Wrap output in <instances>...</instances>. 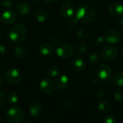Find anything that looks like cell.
Returning <instances> with one entry per match:
<instances>
[{"label":"cell","mask_w":123,"mask_h":123,"mask_svg":"<svg viewBox=\"0 0 123 123\" xmlns=\"http://www.w3.org/2000/svg\"><path fill=\"white\" fill-rule=\"evenodd\" d=\"M77 20H79L84 23H90L94 22L97 18L96 11L89 5L85 4L81 6L76 12Z\"/></svg>","instance_id":"obj_1"},{"label":"cell","mask_w":123,"mask_h":123,"mask_svg":"<svg viewBox=\"0 0 123 123\" xmlns=\"http://www.w3.org/2000/svg\"><path fill=\"white\" fill-rule=\"evenodd\" d=\"M27 30L25 25L18 24L13 26L9 31V37L15 43H20L27 37Z\"/></svg>","instance_id":"obj_2"},{"label":"cell","mask_w":123,"mask_h":123,"mask_svg":"<svg viewBox=\"0 0 123 123\" xmlns=\"http://www.w3.org/2000/svg\"><path fill=\"white\" fill-rule=\"evenodd\" d=\"M24 114L17 107H10L6 113V119L9 123H19L23 119Z\"/></svg>","instance_id":"obj_3"},{"label":"cell","mask_w":123,"mask_h":123,"mask_svg":"<svg viewBox=\"0 0 123 123\" xmlns=\"http://www.w3.org/2000/svg\"><path fill=\"white\" fill-rule=\"evenodd\" d=\"M112 75V71L110 66L106 63L101 64L97 68V76L102 81H109Z\"/></svg>","instance_id":"obj_4"},{"label":"cell","mask_w":123,"mask_h":123,"mask_svg":"<svg viewBox=\"0 0 123 123\" xmlns=\"http://www.w3.org/2000/svg\"><path fill=\"white\" fill-rule=\"evenodd\" d=\"M100 54L104 59L107 61H113L116 59L119 55L117 49L111 45L102 47L100 50Z\"/></svg>","instance_id":"obj_5"},{"label":"cell","mask_w":123,"mask_h":123,"mask_svg":"<svg viewBox=\"0 0 123 123\" xmlns=\"http://www.w3.org/2000/svg\"><path fill=\"white\" fill-rule=\"evenodd\" d=\"M4 79L9 84H15L21 81L22 74L16 68H9L5 72Z\"/></svg>","instance_id":"obj_6"},{"label":"cell","mask_w":123,"mask_h":123,"mask_svg":"<svg viewBox=\"0 0 123 123\" xmlns=\"http://www.w3.org/2000/svg\"><path fill=\"white\" fill-rule=\"evenodd\" d=\"M57 55L62 58H68L74 53V48L69 44H62L56 49Z\"/></svg>","instance_id":"obj_7"},{"label":"cell","mask_w":123,"mask_h":123,"mask_svg":"<svg viewBox=\"0 0 123 123\" xmlns=\"http://www.w3.org/2000/svg\"><path fill=\"white\" fill-rule=\"evenodd\" d=\"M40 90L45 94L50 95L55 92V84L49 78L43 79L40 83Z\"/></svg>","instance_id":"obj_8"},{"label":"cell","mask_w":123,"mask_h":123,"mask_svg":"<svg viewBox=\"0 0 123 123\" xmlns=\"http://www.w3.org/2000/svg\"><path fill=\"white\" fill-rule=\"evenodd\" d=\"M104 39L105 40H106L107 42L110 43L115 44V43H119L121 40L122 35L118 31L115 30H110L106 32Z\"/></svg>","instance_id":"obj_9"},{"label":"cell","mask_w":123,"mask_h":123,"mask_svg":"<svg viewBox=\"0 0 123 123\" xmlns=\"http://www.w3.org/2000/svg\"><path fill=\"white\" fill-rule=\"evenodd\" d=\"M110 14L114 17H119L123 16V5L120 3L115 2L111 4L108 7Z\"/></svg>","instance_id":"obj_10"},{"label":"cell","mask_w":123,"mask_h":123,"mask_svg":"<svg viewBox=\"0 0 123 123\" xmlns=\"http://www.w3.org/2000/svg\"><path fill=\"white\" fill-rule=\"evenodd\" d=\"M2 22L6 25L14 24L17 20V14L13 11H6L1 15Z\"/></svg>","instance_id":"obj_11"},{"label":"cell","mask_w":123,"mask_h":123,"mask_svg":"<svg viewBox=\"0 0 123 123\" xmlns=\"http://www.w3.org/2000/svg\"><path fill=\"white\" fill-rule=\"evenodd\" d=\"M72 65H73V68L76 71H82L85 69V67H86L85 61L84 60L83 58L80 56L76 57L73 60Z\"/></svg>","instance_id":"obj_12"},{"label":"cell","mask_w":123,"mask_h":123,"mask_svg":"<svg viewBox=\"0 0 123 123\" xmlns=\"http://www.w3.org/2000/svg\"><path fill=\"white\" fill-rule=\"evenodd\" d=\"M17 12L20 15H25L30 12V6L25 1H19L15 6Z\"/></svg>","instance_id":"obj_13"},{"label":"cell","mask_w":123,"mask_h":123,"mask_svg":"<svg viewBox=\"0 0 123 123\" xmlns=\"http://www.w3.org/2000/svg\"><path fill=\"white\" fill-rule=\"evenodd\" d=\"M29 111H30L31 116L37 118V117H40L42 113L41 105L37 102H34L30 105V106L29 107Z\"/></svg>","instance_id":"obj_14"},{"label":"cell","mask_w":123,"mask_h":123,"mask_svg":"<svg viewBox=\"0 0 123 123\" xmlns=\"http://www.w3.org/2000/svg\"><path fill=\"white\" fill-rule=\"evenodd\" d=\"M56 85L61 90L66 89L69 85V78L66 75H61L56 79Z\"/></svg>","instance_id":"obj_15"},{"label":"cell","mask_w":123,"mask_h":123,"mask_svg":"<svg viewBox=\"0 0 123 123\" xmlns=\"http://www.w3.org/2000/svg\"><path fill=\"white\" fill-rule=\"evenodd\" d=\"M61 13L66 18H70L74 14V9L69 4H63L61 7Z\"/></svg>","instance_id":"obj_16"},{"label":"cell","mask_w":123,"mask_h":123,"mask_svg":"<svg viewBox=\"0 0 123 123\" xmlns=\"http://www.w3.org/2000/svg\"><path fill=\"white\" fill-rule=\"evenodd\" d=\"M39 50L43 55H49L53 53L54 50L53 46L50 43H43L40 46Z\"/></svg>","instance_id":"obj_17"},{"label":"cell","mask_w":123,"mask_h":123,"mask_svg":"<svg viewBox=\"0 0 123 123\" xmlns=\"http://www.w3.org/2000/svg\"><path fill=\"white\" fill-rule=\"evenodd\" d=\"M48 12L44 10H37L34 14L35 19L39 22H45L48 19Z\"/></svg>","instance_id":"obj_18"},{"label":"cell","mask_w":123,"mask_h":123,"mask_svg":"<svg viewBox=\"0 0 123 123\" xmlns=\"http://www.w3.org/2000/svg\"><path fill=\"white\" fill-rule=\"evenodd\" d=\"M113 83L118 86H123V71H120L113 77Z\"/></svg>","instance_id":"obj_19"},{"label":"cell","mask_w":123,"mask_h":123,"mask_svg":"<svg viewBox=\"0 0 123 123\" xmlns=\"http://www.w3.org/2000/svg\"><path fill=\"white\" fill-rule=\"evenodd\" d=\"M98 108L103 113H106V112H110V110H111V105L107 101L102 100V101L99 102V103L98 105Z\"/></svg>","instance_id":"obj_20"},{"label":"cell","mask_w":123,"mask_h":123,"mask_svg":"<svg viewBox=\"0 0 123 123\" xmlns=\"http://www.w3.org/2000/svg\"><path fill=\"white\" fill-rule=\"evenodd\" d=\"M6 100L9 104L14 105L18 101V95L14 92H10L6 96Z\"/></svg>","instance_id":"obj_21"},{"label":"cell","mask_w":123,"mask_h":123,"mask_svg":"<svg viewBox=\"0 0 123 123\" xmlns=\"http://www.w3.org/2000/svg\"><path fill=\"white\" fill-rule=\"evenodd\" d=\"M14 54L17 58H22L25 57V55L26 54V50H25V48H23L22 46H17L14 49Z\"/></svg>","instance_id":"obj_22"},{"label":"cell","mask_w":123,"mask_h":123,"mask_svg":"<svg viewBox=\"0 0 123 123\" xmlns=\"http://www.w3.org/2000/svg\"><path fill=\"white\" fill-rule=\"evenodd\" d=\"M99 62V56L97 53H92L89 57V63L92 66H96Z\"/></svg>","instance_id":"obj_23"},{"label":"cell","mask_w":123,"mask_h":123,"mask_svg":"<svg viewBox=\"0 0 123 123\" xmlns=\"http://www.w3.org/2000/svg\"><path fill=\"white\" fill-rule=\"evenodd\" d=\"M58 73H59L58 68L55 66L49 68L47 71V75L50 77H55L58 75Z\"/></svg>","instance_id":"obj_24"},{"label":"cell","mask_w":123,"mask_h":123,"mask_svg":"<svg viewBox=\"0 0 123 123\" xmlns=\"http://www.w3.org/2000/svg\"><path fill=\"white\" fill-rule=\"evenodd\" d=\"M76 34H77V36L81 38H86L89 35V32L85 28H79L77 30Z\"/></svg>","instance_id":"obj_25"},{"label":"cell","mask_w":123,"mask_h":123,"mask_svg":"<svg viewBox=\"0 0 123 123\" xmlns=\"http://www.w3.org/2000/svg\"><path fill=\"white\" fill-rule=\"evenodd\" d=\"M114 97L118 102H123V90L117 89L114 93Z\"/></svg>","instance_id":"obj_26"},{"label":"cell","mask_w":123,"mask_h":123,"mask_svg":"<svg viewBox=\"0 0 123 123\" xmlns=\"http://www.w3.org/2000/svg\"><path fill=\"white\" fill-rule=\"evenodd\" d=\"M86 50H87L86 46L84 44H81V45H79L77 47V50L80 53H86Z\"/></svg>","instance_id":"obj_27"},{"label":"cell","mask_w":123,"mask_h":123,"mask_svg":"<svg viewBox=\"0 0 123 123\" xmlns=\"http://www.w3.org/2000/svg\"><path fill=\"white\" fill-rule=\"evenodd\" d=\"M115 117L112 115H107L105 118V123H115Z\"/></svg>","instance_id":"obj_28"},{"label":"cell","mask_w":123,"mask_h":123,"mask_svg":"<svg viewBox=\"0 0 123 123\" xmlns=\"http://www.w3.org/2000/svg\"><path fill=\"white\" fill-rule=\"evenodd\" d=\"M12 1L11 0H3L2 1V5L3 6L6 7V8H9L12 5Z\"/></svg>","instance_id":"obj_29"},{"label":"cell","mask_w":123,"mask_h":123,"mask_svg":"<svg viewBox=\"0 0 123 123\" xmlns=\"http://www.w3.org/2000/svg\"><path fill=\"white\" fill-rule=\"evenodd\" d=\"M104 40H105V39H104L103 37H97L94 40V43L97 44V45H99V44L102 43V42H103Z\"/></svg>","instance_id":"obj_30"},{"label":"cell","mask_w":123,"mask_h":123,"mask_svg":"<svg viewBox=\"0 0 123 123\" xmlns=\"http://www.w3.org/2000/svg\"><path fill=\"white\" fill-rule=\"evenodd\" d=\"M4 101H5V95L1 91H0V105L3 104Z\"/></svg>","instance_id":"obj_31"},{"label":"cell","mask_w":123,"mask_h":123,"mask_svg":"<svg viewBox=\"0 0 123 123\" xmlns=\"http://www.w3.org/2000/svg\"><path fill=\"white\" fill-rule=\"evenodd\" d=\"M97 95H98L99 97H102L105 96V91H104L103 89H99L97 91Z\"/></svg>","instance_id":"obj_32"},{"label":"cell","mask_w":123,"mask_h":123,"mask_svg":"<svg viewBox=\"0 0 123 123\" xmlns=\"http://www.w3.org/2000/svg\"><path fill=\"white\" fill-rule=\"evenodd\" d=\"M6 53V48L3 45H0V55H4Z\"/></svg>","instance_id":"obj_33"},{"label":"cell","mask_w":123,"mask_h":123,"mask_svg":"<svg viewBox=\"0 0 123 123\" xmlns=\"http://www.w3.org/2000/svg\"><path fill=\"white\" fill-rule=\"evenodd\" d=\"M51 41H52L53 44L55 45H58V43H59V39H58V37H53V38L52 39Z\"/></svg>","instance_id":"obj_34"},{"label":"cell","mask_w":123,"mask_h":123,"mask_svg":"<svg viewBox=\"0 0 123 123\" xmlns=\"http://www.w3.org/2000/svg\"><path fill=\"white\" fill-rule=\"evenodd\" d=\"M118 27H120V30H123V19L120 20V22L118 23Z\"/></svg>","instance_id":"obj_35"},{"label":"cell","mask_w":123,"mask_h":123,"mask_svg":"<svg viewBox=\"0 0 123 123\" xmlns=\"http://www.w3.org/2000/svg\"><path fill=\"white\" fill-rule=\"evenodd\" d=\"M62 1H64V2H66V4H68V3H71V2L73 1V0H62Z\"/></svg>","instance_id":"obj_36"},{"label":"cell","mask_w":123,"mask_h":123,"mask_svg":"<svg viewBox=\"0 0 123 123\" xmlns=\"http://www.w3.org/2000/svg\"><path fill=\"white\" fill-rule=\"evenodd\" d=\"M3 83H4V81H3L2 79H1V78H0V86L3 85Z\"/></svg>","instance_id":"obj_37"},{"label":"cell","mask_w":123,"mask_h":123,"mask_svg":"<svg viewBox=\"0 0 123 123\" xmlns=\"http://www.w3.org/2000/svg\"><path fill=\"white\" fill-rule=\"evenodd\" d=\"M45 1H48V2H53V1H55V0H45Z\"/></svg>","instance_id":"obj_38"},{"label":"cell","mask_w":123,"mask_h":123,"mask_svg":"<svg viewBox=\"0 0 123 123\" xmlns=\"http://www.w3.org/2000/svg\"><path fill=\"white\" fill-rule=\"evenodd\" d=\"M2 22V19H1V16H0V22Z\"/></svg>","instance_id":"obj_39"},{"label":"cell","mask_w":123,"mask_h":123,"mask_svg":"<svg viewBox=\"0 0 123 123\" xmlns=\"http://www.w3.org/2000/svg\"><path fill=\"white\" fill-rule=\"evenodd\" d=\"M30 1H37L38 0H30Z\"/></svg>","instance_id":"obj_40"},{"label":"cell","mask_w":123,"mask_h":123,"mask_svg":"<svg viewBox=\"0 0 123 123\" xmlns=\"http://www.w3.org/2000/svg\"><path fill=\"white\" fill-rule=\"evenodd\" d=\"M51 123V122H47V123Z\"/></svg>","instance_id":"obj_41"},{"label":"cell","mask_w":123,"mask_h":123,"mask_svg":"<svg viewBox=\"0 0 123 123\" xmlns=\"http://www.w3.org/2000/svg\"><path fill=\"white\" fill-rule=\"evenodd\" d=\"M122 52H123V48H122Z\"/></svg>","instance_id":"obj_42"},{"label":"cell","mask_w":123,"mask_h":123,"mask_svg":"<svg viewBox=\"0 0 123 123\" xmlns=\"http://www.w3.org/2000/svg\"><path fill=\"white\" fill-rule=\"evenodd\" d=\"M0 38H1V32H0Z\"/></svg>","instance_id":"obj_43"},{"label":"cell","mask_w":123,"mask_h":123,"mask_svg":"<svg viewBox=\"0 0 123 123\" xmlns=\"http://www.w3.org/2000/svg\"></svg>","instance_id":"obj_44"},{"label":"cell","mask_w":123,"mask_h":123,"mask_svg":"<svg viewBox=\"0 0 123 123\" xmlns=\"http://www.w3.org/2000/svg\"><path fill=\"white\" fill-rule=\"evenodd\" d=\"M0 123H1V120H0Z\"/></svg>","instance_id":"obj_45"},{"label":"cell","mask_w":123,"mask_h":123,"mask_svg":"<svg viewBox=\"0 0 123 123\" xmlns=\"http://www.w3.org/2000/svg\"><path fill=\"white\" fill-rule=\"evenodd\" d=\"M0 1H1V0H0Z\"/></svg>","instance_id":"obj_46"},{"label":"cell","mask_w":123,"mask_h":123,"mask_svg":"<svg viewBox=\"0 0 123 123\" xmlns=\"http://www.w3.org/2000/svg\"></svg>","instance_id":"obj_47"}]
</instances>
